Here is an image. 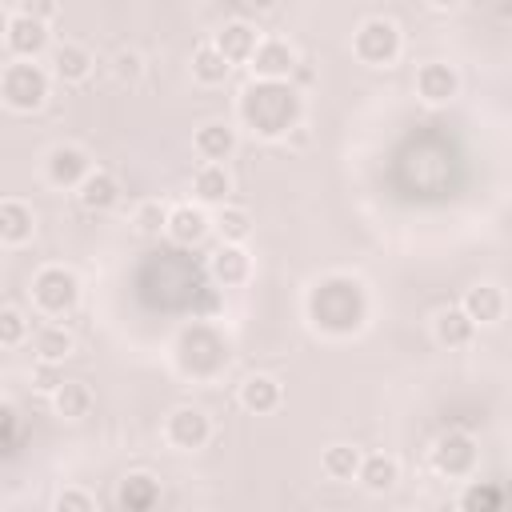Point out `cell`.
<instances>
[{
    "mask_svg": "<svg viewBox=\"0 0 512 512\" xmlns=\"http://www.w3.org/2000/svg\"><path fill=\"white\" fill-rule=\"evenodd\" d=\"M428 4H432V8H440V12H448V8H460L464 0H428Z\"/></svg>",
    "mask_w": 512,
    "mask_h": 512,
    "instance_id": "38",
    "label": "cell"
},
{
    "mask_svg": "<svg viewBox=\"0 0 512 512\" xmlns=\"http://www.w3.org/2000/svg\"><path fill=\"white\" fill-rule=\"evenodd\" d=\"M432 464L444 476H468L476 468V440L468 432H444L432 448Z\"/></svg>",
    "mask_w": 512,
    "mask_h": 512,
    "instance_id": "7",
    "label": "cell"
},
{
    "mask_svg": "<svg viewBox=\"0 0 512 512\" xmlns=\"http://www.w3.org/2000/svg\"><path fill=\"white\" fill-rule=\"evenodd\" d=\"M32 384H36L40 392H48V396H52V392L64 384V372L56 368V360H40V364H36V372H32Z\"/></svg>",
    "mask_w": 512,
    "mask_h": 512,
    "instance_id": "33",
    "label": "cell"
},
{
    "mask_svg": "<svg viewBox=\"0 0 512 512\" xmlns=\"http://www.w3.org/2000/svg\"><path fill=\"white\" fill-rule=\"evenodd\" d=\"M460 88V76L452 64H424L416 72V92L428 100V104H448Z\"/></svg>",
    "mask_w": 512,
    "mask_h": 512,
    "instance_id": "11",
    "label": "cell"
},
{
    "mask_svg": "<svg viewBox=\"0 0 512 512\" xmlns=\"http://www.w3.org/2000/svg\"><path fill=\"white\" fill-rule=\"evenodd\" d=\"M356 480H360L368 492H388V488L400 480V464H396L392 456H384V452H376V456H364V460H360V472H356Z\"/></svg>",
    "mask_w": 512,
    "mask_h": 512,
    "instance_id": "22",
    "label": "cell"
},
{
    "mask_svg": "<svg viewBox=\"0 0 512 512\" xmlns=\"http://www.w3.org/2000/svg\"><path fill=\"white\" fill-rule=\"evenodd\" d=\"M32 224H36V220H32V208H28L24 200H12V196H8V200L0 204V240H4V244H24V240L32 236Z\"/></svg>",
    "mask_w": 512,
    "mask_h": 512,
    "instance_id": "19",
    "label": "cell"
},
{
    "mask_svg": "<svg viewBox=\"0 0 512 512\" xmlns=\"http://www.w3.org/2000/svg\"><path fill=\"white\" fill-rule=\"evenodd\" d=\"M92 172V160L84 148H72V144H60L48 152V180L60 184V188H80V180Z\"/></svg>",
    "mask_w": 512,
    "mask_h": 512,
    "instance_id": "9",
    "label": "cell"
},
{
    "mask_svg": "<svg viewBox=\"0 0 512 512\" xmlns=\"http://www.w3.org/2000/svg\"><path fill=\"white\" fill-rule=\"evenodd\" d=\"M52 404L64 420H84L88 408H92V388L84 380H64L56 392H52Z\"/></svg>",
    "mask_w": 512,
    "mask_h": 512,
    "instance_id": "24",
    "label": "cell"
},
{
    "mask_svg": "<svg viewBox=\"0 0 512 512\" xmlns=\"http://www.w3.org/2000/svg\"><path fill=\"white\" fill-rule=\"evenodd\" d=\"M308 320L316 332L352 336L368 320V296L356 276H324L308 292Z\"/></svg>",
    "mask_w": 512,
    "mask_h": 512,
    "instance_id": "1",
    "label": "cell"
},
{
    "mask_svg": "<svg viewBox=\"0 0 512 512\" xmlns=\"http://www.w3.org/2000/svg\"><path fill=\"white\" fill-rule=\"evenodd\" d=\"M476 324H496L500 320V312H504V296H500V288L496 284H472L468 292H464V304H460Z\"/></svg>",
    "mask_w": 512,
    "mask_h": 512,
    "instance_id": "15",
    "label": "cell"
},
{
    "mask_svg": "<svg viewBox=\"0 0 512 512\" xmlns=\"http://www.w3.org/2000/svg\"><path fill=\"white\" fill-rule=\"evenodd\" d=\"M20 12H28L36 20H52L56 16V0H20Z\"/></svg>",
    "mask_w": 512,
    "mask_h": 512,
    "instance_id": "35",
    "label": "cell"
},
{
    "mask_svg": "<svg viewBox=\"0 0 512 512\" xmlns=\"http://www.w3.org/2000/svg\"><path fill=\"white\" fill-rule=\"evenodd\" d=\"M72 352V332L68 328H60V324H48V328H40L36 332V356L40 360H64Z\"/></svg>",
    "mask_w": 512,
    "mask_h": 512,
    "instance_id": "28",
    "label": "cell"
},
{
    "mask_svg": "<svg viewBox=\"0 0 512 512\" xmlns=\"http://www.w3.org/2000/svg\"><path fill=\"white\" fill-rule=\"evenodd\" d=\"M76 196H80V204H84L88 212H108V208L120 200V184H116V176H112V172L92 168V172L80 180Z\"/></svg>",
    "mask_w": 512,
    "mask_h": 512,
    "instance_id": "12",
    "label": "cell"
},
{
    "mask_svg": "<svg viewBox=\"0 0 512 512\" xmlns=\"http://www.w3.org/2000/svg\"><path fill=\"white\" fill-rule=\"evenodd\" d=\"M4 44H8V52L20 56V60L40 56V52L48 48V20H36V16H28V12L8 16V24H4Z\"/></svg>",
    "mask_w": 512,
    "mask_h": 512,
    "instance_id": "6",
    "label": "cell"
},
{
    "mask_svg": "<svg viewBox=\"0 0 512 512\" xmlns=\"http://www.w3.org/2000/svg\"><path fill=\"white\" fill-rule=\"evenodd\" d=\"M8 4H16V0H8Z\"/></svg>",
    "mask_w": 512,
    "mask_h": 512,
    "instance_id": "39",
    "label": "cell"
},
{
    "mask_svg": "<svg viewBox=\"0 0 512 512\" xmlns=\"http://www.w3.org/2000/svg\"><path fill=\"white\" fill-rule=\"evenodd\" d=\"M300 96L284 84V80H256L240 92V120L264 136V140H280L300 124Z\"/></svg>",
    "mask_w": 512,
    "mask_h": 512,
    "instance_id": "2",
    "label": "cell"
},
{
    "mask_svg": "<svg viewBox=\"0 0 512 512\" xmlns=\"http://www.w3.org/2000/svg\"><path fill=\"white\" fill-rule=\"evenodd\" d=\"M212 280L232 288V284H244L248 280V252L240 244H220V252L212 256Z\"/></svg>",
    "mask_w": 512,
    "mask_h": 512,
    "instance_id": "17",
    "label": "cell"
},
{
    "mask_svg": "<svg viewBox=\"0 0 512 512\" xmlns=\"http://www.w3.org/2000/svg\"><path fill=\"white\" fill-rule=\"evenodd\" d=\"M116 72H120V76H136V72H140V56H136V52H120V56H116Z\"/></svg>",
    "mask_w": 512,
    "mask_h": 512,
    "instance_id": "36",
    "label": "cell"
},
{
    "mask_svg": "<svg viewBox=\"0 0 512 512\" xmlns=\"http://www.w3.org/2000/svg\"><path fill=\"white\" fill-rule=\"evenodd\" d=\"M228 68H232V60H228L216 44H200V48L192 52V76H196L200 84H224V80H228Z\"/></svg>",
    "mask_w": 512,
    "mask_h": 512,
    "instance_id": "25",
    "label": "cell"
},
{
    "mask_svg": "<svg viewBox=\"0 0 512 512\" xmlns=\"http://www.w3.org/2000/svg\"><path fill=\"white\" fill-rule=\"evenodd\" d=\"M160 228H168V212L160 208V200H144V204L136 208V232L152 236V232H160Z\"/></svg>",
    "mask_w": 512,
    "mask_h": 512,
    "instance_id": "30",
    "label": "cell"
},
{
    "mask_svg": "<svg viewBox=\"0 0 512 512\" xmlns=\"http://www.w3.org/2000/svg\"><path fill=\"white\" fill-rule=\"evenodd\" d=\"M216 228H220V236H224L228 244H240V240H248V232H252V216H248L244 208H220Z\"/></svg>",
    "mask_w": 512,
    "mask_h": 512,
    "instance_id": "29",
    "label": "cell"
},
{
    "mask_svg": "<svg viewBox=\"0 0 512 512\" xmlns=\"http://www.w3.org/2000/svg\"><path fill=\"white\" fill-rule=\"evenodd\" d=\"M192 192H196V200H204V204H224V196L232 192V180H228L224 164L204 160V164L196 168V176H192Z\"/></svg>",
    "mask_w": 512,
    "mask_h": 512,
    "instance_id": "16",
    "label": "cell"
},
{
    "mask_svg": "<svg viewBox=\"0 0 512 512\" xmlns=\"http://www.w3.org/2000/svg\"><path fill=\"white\" fill-rule=\"evenodd\" d=\"M464 508H500L504 504V492L492 488V484H472L464 496H460Z\"/></svg>",
    "mask_w": 512,
    "mask_h": 512,
    "instance_id": "32",
    "label": "cell"
},
{
    "mask_svg": "<svg viewBox=\"0 0 512 512\" xmlns=\"http://www.w3.org/2000/svg\"><path fill=\"white\" fill-rule=\"evenodd\" d=\"M472 336H476V320H472L464 308H444V312L436 316V340H440V344L464 348Z\"/></svg>",
    "mask_w": 512,
    "mask_h": 512,
    "instance_id": "21",
    "label": "cell"
},
{
    "mask_svg": "<svg viewBox=\"0 0 512 512\" xmlns=\"http://www.w3.org/2000/svg\"><path fill=\"white\" fill-rule=\"evenodd\" d=\"M56 508H60V512H88V508H92V496H88V492L68 488V492H60V496H56Z\"/></svg>",
    "mask_w": 512,
    "mask_h": 512,
    "instance_id": "34",
    "label": "cell"
},
{
    "mask_svg": "<svg viewBox=\"0 0 512 512\" xmlns=\"http://www.w3.org/2000/svg\"><path fill=\"white\" fill-rule=\"evenodd\" d=\"M24 332H28L24 312L8 304V308L0 312V344H8V348H12V344H20V340H24Z\"/></svg>",
    "mask_w": 512,
    "mask_h": 512,
    "instance_id": "31",
    "label": "cell"
},
{
    "mask_svg": "<svg viewBox=\"0 0 512 512\" xmlns=\"http://www.w3.org/2000/svg\"><path fill=\"white\" fill-rule=\"evenodd\" d=\"M356 56L364 64H392L400 56V28L384 16H368L360 28H356V40H352Z\"/></svg>",
    "mask_w": 512,
    "mask_h": 512,
    "instance_id": "5",
    "label": "cell"
},
{
    "mask_svg": "<svg viewBox=\"0 0 512 512\" xmlns=\"http://www.w3.org/2000/svg\"><path fill=\"white\" fill-rule=\"evenodd\" d=\"M0 96L12 112H36L48 100V72L32 60H12L0 76Z\"/></svg>",
    "mask_w": 512,
    "mask_h": 512,
    "instance_id": "3",
    "label": "cell"
},
{
    "mask_svg": "<svg viewBox=\"0 0 512 512\" xmlns=\"http://www.w3.org/2000/svg\"><path fill=\"white\" fill-rule=\"evenodd\" d=\"M244 8H252V12H272L276 0H244Z\"/></svg>",
    "mask_w": 512,
    "mask_h": 512,
    "instance_id": "37",
    "label": "cell"
},
{
    "mask_svg": "<svg viewBox=\"0 0 512 512\" xmlns=\"http://www.w3.org/2000/svg\"><path fill=\"white\" fill-rule=\"evenodd\" d=\"M164 436H168L176 448L192 452V448H204V444H208L212 424H208V416H204L200 408H176V412L168 416V424H164Z\"/></svg>",
    "mask_w": 512,
    "mask_h": 512,
    "instance_id": "8",
    "label": "cell"
},
{
    "mask_svg": "<svg viewBox=\"0 0 512 512\" xmlns=\"http://www.w3.org/2000/svg\"><path fill=\"white\" fill-rule=\"evenodd\" d=\"M232 64H244V60H252V52L260 48V40H256V28L252 24H244V20H232V24H224L220 28V36L212 40Z\"/></svg>",
    "mask_w": 512,
    "mask_h": 512,
    "instance_id": "13",
    "label": "cell"
},
{
    "mask_svg": "<svg viewBox=\"0 0 512 512\" xmlns=\"http://www.w3.org/2000/svg\"><path fill=\"white\" fill-rule=\"evenodd\" d=\"M156 500H160V484L148 472H132L120 484V508H128V512H148V508H156Z\"/></svg>",
    "mask_w": 512,
    "mask_h": 512,
    "instance_id": "23",
    "label": "cell"
},
{
    "mask_svg": "<svg viewBox=\"0 0 512 512\" xmlns=\"http://www.w3.org/2000/svg\"><path fill=\"white\" fill-rule=\"evenodd\" d=\"M52 72H56L64 84H80V80H88V72H92V52L80 48V44H60V48L52 52Z\"/></svg>",
    "mask_w": 512,
    "mask_h": 512,
    "instance_id": "18",
    "label": "cell"
},
{
    "mask_svg": "<svg viewBox=\"0 0 512 512\" xmlns=\"http://www.w3.org/2000/svg\"><path fill=\"white\" fill-rule=\"evenodd\" d=\"M32 304L40 312H48V316H64V312H72L80 304V280L68 268L48 264V268H40L32 276Z\"/></svg>",
    "mask_w": 512,
    "mask_h": 512,
    "instance_id": "4",
    "label": "cell"
},
{
    "mask_svg": "<svg viewBox=\"0 0 512 512\" xmlns=\"http://www.w3.org/2000/svg\"><path fill=\"white\" fill-rule=\"evenodd\" d=\"M360 452L352 448V444H332L328 452H324V460H320V468L332 476V480H352L356 472H360Z\"/></svg>",
    "mask_w": 512,
    "mask_h": 512,
    "instance_id": "27",
    "label": "cell"
},
{
    "mask_svg": "<svg viewBox=\"0 0 512 512\" xmlns=\"http://www.w3.org/2000/svg\"><path fill=\"white\" fill-rule=\"evenodd\" d=\"M240 404L248 412H272L280 404V384L272 376H248L240 384Z\"/></svg>",
    "mask_w": 512,
    "mask_h": 512,
    "instance_id": "26",
    "label": "cell"
},
{
    "mask_svg": "<svg viewBox=\"0 0 512 512\" xmlns=\"http://www.w3.org/2000/svg\"><path fill=\"white\" fill-rule=\"evenodd\" d=\"M192 144H196V152L204 156V160H228L232 156V148H236V132L228 128V124H204V128H196V136H192Z\"/></svg>",
    "mask_w": 512,
    "mask_h": 512,
    "instance_id": "20",
    "label": "cell"
},
{
    "mask_svg": "<svg viewBox=\"0 0 512 512\" xmlns=\"http://www.w3.org/2000/svg\"><path fill=\"white\" fill-rule=\"evenodd\" d=\"M248 68L256 72V80H284L296 68V52L284 40H260V48L248 60Z\"/></svg>",
    "mask_w": 512,
    "mask_h": 512,
    "instance_id": "10",
    "label": "cell"
},
{
    "mask_svg": "<svg viewBox=\"0 0 512 512\" xmlns=\"http://www.w3.org/2000/svg\"><path fill=\"white\" fill-rule=\"evenodd\" d=\"M176 244H200L204 240V232H208V216L200 212V208H192V204H180V208H172L168 212V228H164Z\"/></svg>",
    "mask_w": 512,
    "mask_h": 512,
    "instance_id": "14",
    "label": "cell"
}]
</instances>
